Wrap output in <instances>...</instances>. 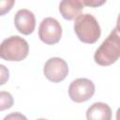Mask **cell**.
Wrapping results in <instances>:
<instances>
[{"instance_id":"52a82bcc","label":"cell","mask_w":120,"mask_h":120,"mask_svg":"<svg viewBox=\"0 0 120 120\" xmlns=\"http://www.w3.org/2000/svg\"><path fill=\"white\" fill-rule=\"evenodd\" d=\"M14 24L16 29L22 35H30L36 27V18L32 11L28 9H20L14 17Z\"/></svg>"},{"instance_id":"5b68a950","label":"cell","mask_w":120,"mask_h":120,"mask_svg":"<svg viewBox=\"0 0 120 120\" xmlns=\"http://www.w3.org/2000/svg\"><path fill=\"white\" fill-rule=\"evenodd\" d=\"M62 37V26L57 20L48 17L42 20L38 28L39 39L48 45H53L60 41Z\"/></svg>"},{"instance_id":"9c48e42d","label":"cell","mask_w":120,"mask_h":120,"mask_svg":"<svg viewBox=\"0 0 120 120\" xmlns=\"http://www.w3.org/2000/svg\"><path fill=\"white\" fill-rule=\"evenodd\" d=\"M86 118L88 120H110L112 118V110L106 103L96 102L87 109Z\"/></svg>"},{"instance_id":"5bb4252c","label":"cell","mask_w":120,"mask_h":120,"mask_svg":"<svg viewBox=\"0 0 120 120\" xmlns=\"http://www.w3.org/2000/svg\"><path fill=\"white\" fill-rule=\"evenodd\" d=\"M26 119L25 116H23L22 114H21L20 112H16V113H11L9 115H7L5 117V119Z\"/></svg>"},{"instance_id":"8fae6325","label":"cell","mask_w":120,"mask_h":120,"mask_svg":"<svg viewBox=\"0 0 120 120\" xmlns=\"http://www.w3.org/2000/svg\"><path fill=\"white\" fill-rule=\"evenodd\" d=\"M15 4V0H0V16L8 13Z\"/></svg>"},{"instance_id":"30bf717a","label":"cell","mask_w":120,"mask_h":120,"mask_svg":"<svg viewBox=\"0 0 120 120\" xmlns=\"http://www.w3.org/2000/svg\"><path fill=\"white\" fill-rule=\"evenodd\" d=\"M13 103L14 99L10 93L7 91H0V112L11 108Z\"/></svg>"},{"instance_id":"8992f818","label":"cell","mask_w":120,"mask_h":120,"mask_svg":"<svg viewBox=\"0 0 120 120\" xmlns=\"http://www.w3.org/2000/svg\"><path fill=\"white\" fill-rule=\"evenodd\" d=\"M43 73L49 81L52 82H60L68 76V66L64 59L60 57H52L45 63Z\"/></svg>"},{"instance_id":"4fadbf2b","label":"cell","mask_w":120,"mask_h":120,"mask_svg":"<svg viewBox=\"0 0 120 120\" xmlns=\"http://www.w3.org/2000/svg\"><path fill=\"white\" fill-rule=\"evenodd\" d=\"M107 0H81L83 7H90V8H98L103 6Z\"/></svg>"},{"instance_id":"277c9868","label":"cell","mask_w":120,"mask_h":120,"mask_svg":"<svg viewBox=\"0 0 120 120\" xmlns=\"http://www.w3.org/2000/svg\"><path fill=\"white\" fill-rule=\"evenodd\" d=\"M95 94L94 82L86 78L74 80L68 87V96L74 102L81 103L89 100Z\"/></svg>"},{"instance_id":"7a4b0ae2","label":"cell","mask_w":120,"mask_h":120,"mask_svg":"<svg viewBox=\"0 0 120 120\" xmlns=\"http://www.w3.org/2000/svg\"><path fill=\"white\" fill-rule=\"evenodd\" d=\"M74 32L82 42L87 44L96 43L101 34L97 19L88 13L80 14L75 18Z\"/></svg>"},{"instance_id":"6da1fadb","label":"cell","mask_w":120,"mask_h":120,"mask_svg":"<svg viewBox=\"0 0 120 120\" xmlns=\"http://www.w3.org/2000/svg\"><path fill=\"white\" fill-rule=\"evenodd\" d=\"M120 56V38L117 26L103 40L94 54L95 62L103 67L115 63Z\"/></svg>"},{"instance_id":"ba28073f","label":"cell","mask_w":120,"mask_h":120,"mask_svg":"<svg viewBox=\"0 0 120 120\" xmlns=\"http://www.w3.org/2000/svg\"><path fill=\"white\" fill-rule=\"evenodd\" d=\"M81 0H62L59 4V11L62 17L68 21L74 20L83 9Z\"/></svg>"},{"instance_id":"3957f363","label":"cell","mask_w":120,"mask_h":120,"mask_svg":"<svg viewBox=\"0 0 120 120\" xmlns=\"http://www.w3.org/2000/svg\"><path fill=\"white\" fill-rule=\"evenodd\" d=\"M28 52L27 41L19 36H11L0 44V58L6 61H22L27 57Z\"/></svg>"},{"instance_id":"7c38bea8","label":"cell","mask_w":120,"mask_h":120,"mask_svg":"<svg viewBox=\"0 0 120 120\" xmlns=\"http://www.w3.org/2000/svg\"><path fill=\"white\" fill-rule=\"evenodd\" d=\"M8 79H9V71L8 68L0 64V85H3L6 82H8Z\"/></svg>"}]
</instances>
